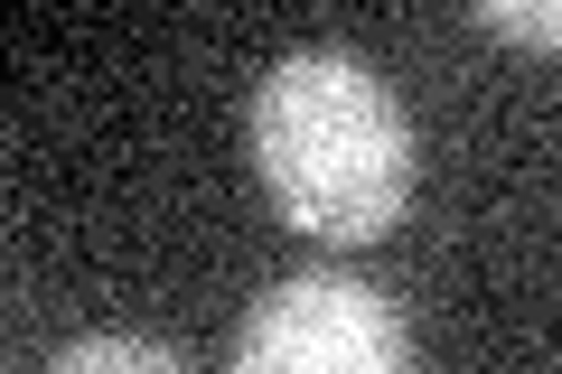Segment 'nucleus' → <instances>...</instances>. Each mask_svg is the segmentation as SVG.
Here are the masks:
<instances>
[{
  "label": "nucleus",
  "mask_w": 562,
  "mask_h": 374,
  "mask_svg": "<svg viewBox=\"0 0 562 374\" xmlns=\"http://www.w3.org/2000/svg\"><path fill=\"white\" fill-rule=\"evenodd\" d=\"M254 169L319 243H384L413 206V122L357 47H301L254 84Z\"/></svg>",
  "instance_id": "obj_1"
},
{
  "label": "nucleus",
  "mask_w": 562,
  "mask_h": 374,
  "mask_svg": "<svg viewBox=\"0 0 562 374\" xmlns=\"http://www.w3.org/2000/svg\"><path fill=\"white\" fill-rule=\"evenodd\" d=\"M225 374H413V328L375 281L301 272L244 309Z\"/></svg>",
  "instance_id": "obj_2"
},
{
  "label": "nucleus",
  "mask_w": 562,
  "mask_h": 374,
  "mask_svg": "<svg viewBox=\"0 0 562 374\" xmlns=\"http://www.w3.org/2000/svg\"><path fill=\"white\" fill-rule=\"evenodd\" d=\"M47 374H188V355L150 328H85L47 355Z\"/></svg>",
  "instance_id": "obj_3"
},
{
  "label": "nucleus",
  "mask_w": 562,
  "mask_h": 374,
  "mask_svg": "<svg viewBox=\"0 0 562 374\" xmlns=\"http://www.w3.org/2000/svg\"><path fill=\"white\" fill-rule=\"evenodd\" d=\"M469 20H479L487 38H516V47H553L562 38V10H553V0H479Z\"/></svg>",
  "instance_id": "obj_4"
}]
</instances>
